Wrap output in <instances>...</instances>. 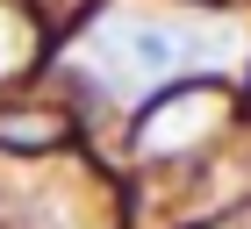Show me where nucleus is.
Here are the masks:
<instances>
[{
    "label": "nucleus",
    "mask_w": 251,
    "mask_h": 229,
    "mask_svg": "<svg viewBox=\"0 0 251 229\" xmlns=\"http://www.w3.org/2000/svg\"><path fill=\"white\" fill-rule=\"evenodd\" d=\"M50 122H0V143H43Z\"/></svg>",
    "instance_id": "nucleus-2"
},
{
    "label": "nucleus",
    "mask_w": 251,
    "mask_h": 229,
    "mask_svg": "<svg viewBox=\"0 0 251 229\" xmlns=\"http://www.w3.org/2000/svg\"><path fill=\"white\" fill-rule=\"evenodd\" d=\"M136 65H144V72H165V65H173V50H165V36H158V29H144V36H136Z\"/></svg>",
    "instance_id": "nucleus-1"
}]
</instances>
